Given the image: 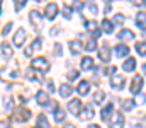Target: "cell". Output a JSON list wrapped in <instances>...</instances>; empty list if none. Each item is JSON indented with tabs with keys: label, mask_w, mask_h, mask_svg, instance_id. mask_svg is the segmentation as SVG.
Listing matches in <instances>:
<instances>
[{
	"label": "cell",
	"mask_w": 146,
	"mask_h": 128,
	"mask_svg": "<svg viewBox=\"0 0 146 128\" xmlns=\"http://www.w3.org/2000/svg\"><path fill=\"white\" fill-rule=\"evenodd\" d=\"M115 72V67H107L106 68V74H114Z\"/></svg>",
	"instance_id": "ee69618b"
},
{
	"label": "cell",
	"mask_w": 146,
	"mask_h": 128,
	"mask_svg": "<svg viewBox=\"0 0 146 128\" xmlns=\"http://www.w3.org/2000/svg\"><path fill=\"white\" fill-rule=\"evenodd\" d=\"M56 14H58V5H56L54 2L48 3V5H46V9H44V15H46L49 21H53V19L56 17Z\"/></svg>",
	"instance_id": "3957f363"
},
{
	"label": "cell",
	"mask_w": 146,
	"mask_h": 128,
	"mask_svg": "<svg viewBox=\"0 0 146 128\" xmlns=\"http://www.w3.org/2000/svg\"><path fill=\"white\" fill-rule=\"evenodd\" d=\"M126 84V79L124 77H121V75H114L112 77V80H110V85L114 87V89H122Z\"/></svg>",
	"instance_id": "7c38bea8"
},
{
	"label": "cell",
	"mask_w": 146,
	"mask_h": 128,
	"mask_svg": "<svg viewBox=\"0 0 146 128\" xmlns=\"http://www.w3.org/2000/svg\"><path fill=\"white\" fill-rule=\"evenodd\" d=\"M10 29H12V22H7V24L3 26V29H2V36H7V34L10 33Z\"/></svg>",
	"instance_id": "8d00e7d4"
},
{
	"label": "cell",
	"mask_w": 146,
	"mask_h": 128,
	"mask_svg": "<svg viewBox=\"0 0 146 128\" xmlns=\"http://www.w3.org/2000/svg\"><path fill=\"white\" fill-rule=\"evenodd\" d=\"M65 128H75V127H73L72 123H66V125H65Z\"/></svg>",
	"instance_id": "bcb514c9"
},
{
	"label": "cell",
	"mask_w": 146,
	"mask_h": 128,
	"mask_svg": "<svg viewBox=\"0 0 146 128\" xmlns=\"http://www.w3.org/2000/svg\"><path fill=\"white\" fill-rule=\"evenodd\" d=\"M143 72L146 74V63H143Z\"/></svg>",
	"instance_id": "c3c4849f"
},
{
	"label": "cell",
	"mask_w": 146,
	"mask_h": 128,
	"mask_svg": "<svg viewBox=\"0 0 146 128\" xmlns=\"http://www.w3.org/2000/svg\"><path fill=\"white\" fill-rule=\"evenodd\" d=\"M48 90H49V92H53V90H54V85H53V80H48Z\"/></svg>",
	"instance_id": "7bdbcfd3"
},
{
	"label": "cell",
	"mask_w": 146,
	"mask_h": 128,
	"mask_svg": "<svg viewBox=\"0 0 146 128\" xmlns=\"http://www.w3.org/2000/svg\"><path fill=\"white\" fill-rule=\"evenodd\" d=\"M100 27H102L106 33H112V31H114V24L110 22L109 19H104V21H102V24H100Z\"/></svg>",
	"instance_id": "603a6c76"
},
{
	"label": "cell",
	"mask_w": 146,
	"mask_h": 128,
	"mask_svg": "<svg viewBox=\"0 0 146 128\" xmlns=\"http://www.w3.org/2000/svg\"><path fill=\"white\" fill-rule=\"evenodd\" d=\"M141 87H143V77L136 75V77L133 79V82H131V92H133V94H138V92L141 90Z\"/></svg>",
	"instance_id": "8992f818"
},
{
	"label": "cell",
	"mask_w": 146,
	"mask_h": 128,
	"mask_svg": "<svg viewBox=\"0 0 146 128\" xmlns=\"http://www.w3.org/2000/svg\"><path fill=\"white\" fill-rule=\"evenodd\" d=\"M133 38H134V33H133V31H129V29H122V31L119 33V40L127 41V40H133Z\"/></svg>",
	"instance_id": "44dd1931"
},
{
	"label": "cell",
	"mask_w": 146,
	"mask_h": 128,
	"mask_svg": "<svg viewBox=\"0 0 146 128\" xmlns=\"http://www.w3.org/2000/svg\"><path fill=\"white\" fill-rule=\"evenodd\" d=\"M3 111H12V99H3Z\"/></svg>",
	"instance_id": "e575fe53"
},
{
	"label": "cell",
	"mask_w": 146,
	"mask_h": 128,
	"mask_svg": "<svg viewBox=\"0 0 146 128\" xmlns=\"http://www.w3.org/2000/svg\"><path fill=\"white\" fill-rule=\"evenodd\" d=\"M99 60H100V62H106V63L110 60V50L107 46H102V48H100V51H99Z\"/></svg>",
	"instance_id": "4fadbf2b"
},
{
	"label": "cell",
	"mask_w": 146,
	"mask_h": 128,
	"mask_svg": "<svg viewBox=\"0 0 146 128\" xmlns=\"http://www.w3.org/2000/svg\"><path fill=\"white\" fill-rule=\"evenodd\" d=\"M133 5H145L146 7V0H131Z\"/></svg>",
	"instance_id": "ab89813d"
},
{
	"label": "cell",
	"mask_w": 146,
	"mask_h": 128,
	"mask_svg": "<svg viewBox=\"0 0 146 128\" xmlns=\"http://www.w3.org/2000/svg\"><path fill=\"white\" fill-rule=\"evenodd\" d=\"M54 120H56L58 123H63V121H65V111H63L61 108L54 109Z\"/></svg>",
	"instance_id": "cb8c5ba5"
},
{
	"label": "cell",
	"mask_w": 146,
	"mask_h": 128,
	"mask_svg": "<svg viewBox=\"0 0 146 128\" xmlns=\"http://www.w3.org/2000/svg\"><path fill=\"white\" fill-rule=\"evenodd\" d=\"M88 128H100V127H99V125H90Z\"/></svg>",
	"instance_id": "7dc6e473"
},
{
	"label": "cell",
	"mask_w": 146,
	"mask_h": 128,
	"mask_svg": "<svg viewBox=\"0 0 146 128\" xmlns=\"http://www.w3.org/2000/svg\"><path fill=\"white\" fill-rule=\"evenodd\" d=\"M88 90H90V84H88V80H80V82H78V85H76V92H78L80 96H87Z\"/></svg>",
	"instance_id": "9c48e42d"
},
{
	"label": "cell",
	"mask_w": 146,
	"mask_h": 128,
	"mask_svg": "<svg viewBox=\"0 0 146 128\" xmlns=\"http://www.w3.org/2000/svg\"><path fill=\"white\" fill-rule=\"evenodd\" d=\"M33 68L34 70H41V72H46V70H49V63H48V60L44 58V56H37L33 60Z\"/></svg>",
	"instance_id": "6da1fadb"
},
{
	"label": "cell",
	"mask_w": 146,
	"mask_h": 128,
	"mask_svg": "<svg viewBox=\"0 0 146 128\" xmlns=\"http://www.w3.org/2000/svg\"><path fill=\"white\" fill-rule=\"evenodd\" d=\"M2 56L3 58H10L12 56V48H10V44H7L5 41L2 43Z\"/></svg>",
	"instance_id": "7402d4cb"
},
{
	"label": "cell",
	"mask_w": 146,
	"mask_h": 128,
	"mask_svg": "<svg viewBox=\"0 0 146 128\" xmlns=\"http://www.w3.org/2000/svg\"><path fill=\"white\" fill-rule=\"evenodd\" d=\"M122 125H124V118H122V115H121V113H114L112 121H110V127L112 128H122Z\"/></svg>",
	"instance_id": "8fae6325"
},
{
	"label": "cell",
	"mask_w": 146,
	"mask_h": 128,
	"mask_svg": "<svg viewBox=\"0 0 146 128\" xmlns=\"http://www.w3.org/2000/svg\"><path fill=\"white\" fill-rule=\"evenodd\" d=\"M106 99V92H102V90H99V92H95L94 94V103L95 104H102V101Z\"/></svg>",
	"instance_id": "d4e9b609"
},
{
	"label": "cell",
	"mask_w": 146,
	"mask_h": 128,
	"mask_svg": "<svg viewBox=\"0 0 146 128\" xmlns=\"http://www.w3.org/2000/svg\"><path fill=\"white\" fill-rule=\"evenodd\" d=\"M136 50H138V53L141 56H145L146 55V41H138L136 43Z\"/></svg>",
	"instance_id": "4316f807"
},
{
	"label": "cell",
	"mask_w": 146,
	"mask_h": 128,
	"mask_svg": "<svg viewBox=\"0 0 146 128\" xmlns=\"http://www.w3.org/2000/svg\"><path fill=\"white\" fill-rule=\"evenodd\" d=\"M29 17H31V22H33V27L36 29L37 33L41 31V27H42V22H41V14L37 12V10H31V14H29Z\"/></svg>",
	"instance_id": "7a4b0ae2"
},
{
	"label": "cell",
	"mask_w": 146,
	"mask_h": 128,
	"mask_svg": "<svg viewBox=\"0 0 146 128\" xmlns=\"http://www.w3.org/2000/svg\"><path fill=\"white\" fill-rule=\"evenodd\" d=\"M29 116H31V111L27 108H21V109L15 111V120L17 121H27Z\"/></svg>",
	"instance_id": "5b68a950"
},
{
	"label": "cell",
	"mask_w": 146,
	"mask_h": 128,
	"mask_svg": "<svg viewBox=\"0 0 146 128\" xmlns=\"http://www.w3.org/2000/svg\"><path fill=\"white\" fill-rule=\"evenodd\" d=\"M80 116H82V120H90V118L94 116V109H92V108H85Z\"/></svg>",
	"instance_id": "83f0119b"
},
{
	"label": "cell",
	"mask_w": 146,
	"mask_h": 128,
	"mask_svg": "<svg viewBox=\"0 0 146 128\" xmlns=\"http://www.w3.org/2000/svg\"><path fill=\"white\" fill-rule=\"evenodd\" d=\"M36 128H39V127H36Z\"/></svg>",
	"instance_id": "f907efd6"
},
{
	"label": "cell",
	"mask_w": 146,
	"mask_h": 128,
	"mask_svg": "<svg viewBox=\"0 0 146 128\" xmlns=\"http://www.w3.org/2000/svg\"><path fill=\"white\" fill-rule=\"evenodd\" d=\"M76 77H78V70H70V72H68V79H70V80H75Z\"/></svg>",
	"instance_id": "f35d334b"
},
{
	"label": "cell",
	"mask_w": 146,
	"mask_h": 128,
	"mask_svg": "<svg viewBox=\"0 0 146 128\" xmlns=\"http://www.w3.org/2000/svg\"><path fill=\"white\" fill-rule=\"evenodd\" d=\"M41 44H42V38H36V40L33 41V44H31L29 48H31V51H33V50L36 51V50H39V48H41Z\"/></svg>",
	"instance_id": "4dcf8cb0"
},
{
	"label": "cell",
	"mask_w": 146,
	"mask_h": 128,
	"mask_svg": "<svg viewBox=\"0 0 146 128\" xmlns=\"http://www.w3.org/2000/svg\"><path fill=\"white\" fill-rule=\"evenodd\" d=\"M26 75H27V79H29V80H34V79H36L37 82H41V77H37L36 74H34V68H33V67L27 70V74H26Z\"/></svg>",
	"instance_id": "f1b7e54d"
},
{
	"label": "cell",
	"mask_w": 146,
	"mask_h": 128,
	"mask_svg": "<svg viewBox=\"0 0 146 128\" xmlns=\"http://www.w3.org/2000/svg\"><path fill=\"white\" fill-rule=\"evenodd\" d=\"M72 87H70V85L68 84H61L60 85V96H61V97H70V96H72Z\"/></svg>",
	"instance_id": "e0dca14e"
},
{
	"label": "cell",
	"mask_w": 146,
	"mask_h": 128,
	"mask_svg": "<svg viewBox=\"0 0 146 128\" xmlns=\"http://www.w3.org/2000/svg\"><path fill=\"white\" fill-rule=\"evenodd\" d=\"M49 101V92H44V90H39L36 94V103L39 106H46Z\"/></svg>",
	"instance_id": "52a82bcc"
},
{
	"label": "cell",
	"mask_w": 146,
	"mask_h": 128,
	"mask_svg": "<svg viewBox=\"0 0 146 128\" xmlns=\"http://www.w3.org/2000/svg\"><path fill=\"white\" fill-rule=\"evenodd\" d=\"M97 48V41H95V38H90L88 41H87V51H94Z\"/></svg>",
	"instance_id": "f546056e"
},
{
	"label": "cell",
	"mask_w": 146,
	"mask_h": 128,
	"mask_svg": "<svg viewBox=\"0 0 146 128\" xmlns=\"http://www.w3.org/2000/svg\"><path fill=\"white\" fill-rule=\"evenodd\" d=\"M114 51H115V55H117V56H126V55L129 53V48H127L126 44H117Z\"/></svg>",
	"instance_id": "d6986e66"
},
{
	"label": "cell",
	"mask_w": 146,
	"mask_h": 128,
	"mask_svg": "<svg viewBox=\"0 0 146 128\" xmlns=\"http://www.w3.org/2000/svg\"><path fill=\"white\" fill-rule=\"evenodd\" d=\"M94 68V60L90 56H83L82 58V70H92Z\"/></svg>",
	"instance_id": "9a60e30c"
},
{
	"label": "cell",
	"mask_w": 146,
	"mask_h": 128,
	"mask_svg": "<svg viewBox=\"0 0 146 128\" xmlns=\"http://www.w3.org/2000/svg\"><path fill=\"white\" fill-rule=\"evenodd\" d=\"M68 111H70L72 115H80V111H82V103H80V99H72V101L68 103Z\"/></svg>",
	"instance_id": "277c9868"
},
{
	"label": "cell",
	"mask_w": 146,
	"mask_h": 128,
	"mask_svg": "<svg viewBox=\"0 0 146 128\" xmlns=\"http://www.w3.org/2000/svg\"><path fill=\"white\" fill-rule=\"evenodd\" d=\"M26 2H27V0H14V3H15V10L19 12V10L26 5Z\"/></svg>",
	"instance_id": "74e56055"
},
{
	"label": "cell",
	"mask_w": 146,
	"mask_h": 128,
	"mask_svg": "<svg viewBox=\"0 0 146 128\" xmlns=\"http://www.w3.org/2000/svg\"><path fill=\"white\" fill-rule=\"evenodd\" d=\"M63 15L66 19H72V7L70 5H63Z\"/></svg>",
	"instance_id": "836d02e7"
},
{
	"label": "cell",
	"mask_w": 146,
	"mask_h": 128,
	"mask_svg": "<svg viewBox=\"0 0 146 128\" xmlns=\"http://www.w3.org/2000/svg\"><path fill=\"white\" fill-rule=\"evenodd\" d=\"M122 108H124V109H127V111H129V109H133V108H134V101H131V99L122 101Z\"/></svg>",
	"instance_id": "d6a6232c"
},
{
	"label": "cell",
	"mask_w": 146,
	"mask_h": 128,
	"mask_svg": "<svg viewBox=\"0 0 146 128\" xmlns=\"http://www.w3.org/2000/svg\"><path fill=\"white\" fill-rule=\"evenodd\" d=\"M85 26H87V29H88V31L92 33V36H94V38L100 36V27H99V24H97L95 21H88V22H87Z\"/></svg>",
	"instance_id": "ba28073f"
},
{
	"label": "cell",
	"mask_w": 146,
	"mask_h": 128,
	"mask_svg": "<svg viewBox=\"0 0 146 128\" xmlns=\"http://www.w3.org/2000/svg\"><path fill=\"white\" fill-rule=\"evenodd\" d=\"M54 50H56V51H54V55H60V53H61V44H60V43H56V44H54Z\"/></svg>",
	"instance_id": "60d3db41"
},
{
	"label": "cell",
	"mask_w": 146,
	"mask_h": 128,
	"mask_svg": "<svg viewBox=\"0 0 146 128\" xmlns=\"http://www.w3.org/2000/svg\"><path fill=\"white\" fill-rule=\"evenodd\" d=\"M2 128H10V123H9V120H2Z\"/></svg>",
	"instance_id": "b9f144b4"
},
{
	"label": "cell",
	"mask_w": 146,
	"mask_h": 128,
	"mask_svg": "<svg viewBox=\"0 0 146 128\" xmlns=\"http://www.w3.org/2000/svg\"><path fill=\"white\" fill-rule=\"evenodd\" d=\"M122 68H124L126 72H133V70L136 68V60H134V58H127V60L124 62Z\"/></svg>",
	"instance_id": "ac0fdd59"
},
{
	"label": "cell",
	"mask_w": 146,
	"mask_h": 128,
	"mask_svg": "<svg viewBox=\"0 0 146 128\" xmlns=\"http://www.w3.org/2000/svg\"><path fill=\"white\" fill-rule=\"evenodd\" d=\"M87 7L90 9V12H92L94 15L99 12V9H97V5H95V2H94V0H88V2H87Z\"/></svg>",
	"instance_id": "1f68e13d"
},
{
	"label": "cell",
	"mask_w": 146,
	"mask_h": 128,
	"mask_svg": "<svg viewBox=\"0 0 146 128\" xmlns=\"http://www.w3.org/2000/svg\"><path fill=\"white\" fill-rule=\"evenodd\" d=\"M37 127H39V128H49V123H48L46 116H42V115H39V116H37Z\"/></svg>",
	"instance_id": "484cf974"
},
{
	"label": "cell",
	"mask_w": 146,
	"mask_h": 128,
	"mask_svg": "<svg viewBox=\"0 0 146 128\" xmlns=\"http://www.w3.org/2000/svg\"><path fill=\"white\" fill-rule=\"evenodd\" d=\"M136 22H138V26L141 29H146V12H139L136 15Z\"/></svg>",
	"instance_id": "ffe728a7"
},
{
	"label": "cell",
	"mask_w": 146,
	"mask_h": 128,
	"mask_svg": "<svg viewBox=\"0 0 146 128\" xmlns=\"http://www.w3.org/2000/svg\"><path fill=\"white\" fill-rule=\"evenodd\" d=\"M114 113V106L112 104H107L104 109H102V113H100V116H102V120L104 121H109V118H110V115Z\"/></svg>",
	"instance_id": "5bb4252c"
},
{
	"label": "cell",
	"mask_w": 146,
	"mask_h": 128,
	"mask_svg": "<svg viewBox=\"0 0 146 128\" xmlns=\"http://www.w3.org/2000/svg\"><path fill=\"white\" fill-rule=\"evenodd\" d=\"M82 7H83V3H82V2H76L73 9H76V10H82Z\"/></svg>",
	"instance_id": "f6af8a7d"
},
{
	"label": "cell",
	"mask_w": 146,
	"mask_h": 128,
	"mask_svg": "<svg viewBox=\"0 0 146 128\" xmlns=\"http://www.w3.org/2000/svg\"><path fill=\"white\" fill-rule=\"evenodd\" d=\"M70 50H72L73 55H78V53L82 51V41H80V40H73V41H70Z\"/></svg>",
	"instance_id": "2e32d148"
},
{
	"label": "cell",
	"mask_w": 146,
	"mask_h": 128,
	"mask_svg": "<svg viewBox=\"0 0 146 128\" xmlns=\"http://www.w3.org/2000/svg\"><path fill=\"white\" fill-rule=\"evenodd\" d=\"M24 41H26V29H19L17 33H15V36H14V44L15 46H21V44H24Z\"/></svg>",
	"instance_id": "30bf717a"
},
{
	"label": "cell",
	"mask_w": 146,
	"mask_h": 128,
	"mask_svg": "<svg viewBox=\"0 0 146 128\" xmlns=\"http://www.w3.org/2000/svg\"><path fill=\"white\" fill-rule=\"evenodd\" d=\"M124 19H126L124 14H115V15H114V22H115V24H122Z\"/></svg>",
	"instance_id": "d590c367"
},
{
	"label": "cell",
	"mask_w": 146,
	"mask_h": 128,
	"mask_svg": "<svg viewBox=\"0 0 146 128\" xmlns=\"http://www.w3.org/2000/svg\"><path fill=\"white\" fill-rule=\"evenodd\" d=\"M37 2H42V0H37Z\"/></svg>",
	"instance_id": "681fc988"
}]
</instances>
